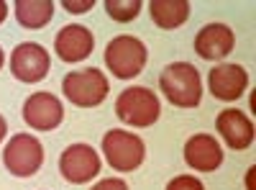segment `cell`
<instances>
[{"label": "cell", "instance_id": "3957f363", "mask_svg": "<svg viewBox=\"0 0 256 190\" xmlns=\"http://www.w3.org/2000/svg\"><path fill=\"white\" fill-rule=\"evenodd\" d=\"M146 47L144 41L136 36H116L108 47H105V67H108L118 80H131L136 75H141V70L146 67Z\"/></svg>", "mask_w": 256, "mask_h": 190}, {"label": "cell", "instance_id": "cb8c5ba5", "mask_svg": "<svg viewBox=\"0 0 256 190\" xmlns=\"http://www.w3.org/2000/svg\"><path fill=\"white\" fill-rule=\"evenodd\" d=\"M3 62H6V54H3V47H0V67H3Z\"/></svg>", "mask_w": 256, "mask_h": 190}, {"label": "cell", "instance_id": "30bf717a", "mask_svg": "<svg viewBox=\"0 0 256 190\" xmlns=\"http://www.w3.org/2000/svg\"><path fill=\"white\" fill-rule=\"evenodd\" d=\"M92 47H95V36L88 26H80V24H70L64 26L56 39H54V49L59 54L62 62L67 65H74V62H82L92 54Z\"/></svg>", "mask_w": 256, "mask_h": 190}, {"label": "cell", "instance_id": "9c48e42d", "mask_svg": "<svg viewBox=\"0 0 256 190\" xmlns=\"http://www.w3.org/2000/svg\"><path fill=\"white\" fill-rule=\"evenodd\" d=\"M64 118V105L52 93H34L24 103V121L36 131H52Z\"/></svg>", "mask_w": 256, "mask_h": 190}, {"label": "cell", "instance_id": "44dd1931", "mask_svg": "<svg viewBox=\"0 0 256 190\" xmlns=\"http://www.w3.org/2000/svg\"><path fill=\"white\" fill-rule=\"evenodd\" d=\"M6 16H8V3H6V0H0V24L6 21Z\"/></svg>", "mask_w": 256, "mask_h": 190}, {"label": "cell", "instance_id": "5bb4252c", "mask_svg": "<svg viewBox=\"0 0 256 190\" xmlns=\"http://www.w3.org/2000/svg\"><path fill=\"white\" fill-rule=\"evenodd\" d=\"M233 44H236V36L226 24L202 26L195 36V52L202 59H223L226 54L233 52Z\"/></svg>", "mask_w": 256, "mask_h": 190}, {"label": "cell", "instance_id": "4fadbf2b", "mask_svg": "<svg viewBox=\"0 0 256 190\" xmlns=\"http://www.w3.org/2000/svg\"><path fill=\"white\" fill-rule=\"evenodd\" d=\"M216 129L226 139L228 149H248L254 141V123L244 111L226 108L216 118Z\"/></svg>", "mask_w": 256, "mask_h": 190}, {"label": "cell", "instance_id": "7402d4cb", "mask_svg": "<svg viewBox=\"0 0 256 190\" xmlns=\"http://www.w3.org/2000/svg\"><path fill=\"white\" fill-rule=\"evenodd\" d=\"M6 131H8V126H6V118H3V116H0V141H3V139H6Z\"/></svg>", "mask_w": 256, "mask_h": 190}, {"label": "cell", "instance_id": "277c9868", "mask_svg": "<svg viewBox=\"0 0 256 190\" xmlns=\"http://www.w3.org/2000/svg\"><path fill=\"white\" fill-rule=\"evenodd\" d=\"M102 154L108 159V164L118 172H134L144 164L146 159V146L144 139L123 131V129H110L102 136Z\"/></svg>", "mask_w": 256, "mask_h": 190}, {"label": "cell", "instance_id": "ba28073f", "mask_svg": "<svg viewBox=\"0 0 256 190\" xmlns=\"http://www.w3.org/2000/svg\"><path fill=\"white\" fill-rule=\"evenodd\" d=\"M59 172L70 182H90L100 172V154L90 144H72L59 157Z\"/></svg>", "mask_w": 256, "mask_h": 190}, {"label": "cell", "instance_id": "7a4b0ae2", "mask_svg": "<svg viewBox=\"0 0 256 190\" xmlns=\"http://www.w3.org/2000/svg\"><path fill=\"white\" fill-rule=\"evenodd\" d=\"M159 113H162V103H159L156 93L144 85L126 88L116 100V116L128 126H136V129L156 123Z\"/></svg>", "mask_w": 256, "mask_h": 190}, {"label": "cell", "instance_id": "7c38bea8", "mask_svg": "<svg viewBox=\"0 0 256 190\" xmlns=\"http://www.w3.org/2000/svg\"><path fill=\"white\" fill-rule=\"evenodd\" d=\"M208 88L218 100H238L248 88V75L241 65H220L208 75Z\"/></svg>", "mask_w": 256, "mask_h": 190}, {"label": "cell", "instance_id": "603a6c76", "mask_svg": "<svg viewBox=\"0 0 256 190\" xmlns=\"http://www.w3.org/2000/svg\"><path fill=\"white\" fill-rule=\"evenodd\" d=\"M254 170H256V167H251V170H248V177H246V187H248V190H254Z\"/></svg>", "mask_w": 256, "mask_h": 190}, {"label": "cell", "instance_id": "2e32d148", "mask_svg": "<svg viewBox=\"0 0 256 190\" xmlns=\"http://www.w3.org/2000/svg\"><path fill=\"white\" fill-rule=\"evenodd\" d=\"M54 16L52 0H18L16 3V18L24 29H44Z\"/></svg>", "mask_w": 256, "mask_h": 190}, {"label": "cell", "instance_id": "8992f818", "mask_svg": "<svg viewBox=\"0 0 256 190\" xmlns=\"http://www.w3.org/2000/svg\"><path fill=\"white\" fill-rule=\"evenodd\" d=\"M6 170L16 177H31L44 164V146L31 134H16L3 149Z\"/></svg>", "mask_w": 256, "mask_h": 190}, {"label": "cell", "instance_id": "52a82bcc", "mask_svg": "<svg viewBox=\"0 0 256 190\" xmlns=\"http://www.w3.org/2000/svg\"><path fill=\"white\" fill-rule=\"evenodd\" d=\"M49 67H52V59H49V52L36 44V41H24L18 44L10 54V72L16 80L20 82H41L46 75H49Z\"/></svg>", "mask_w": 256, "mask_h": 190}, {"label": "cell", "instance_id": "ac0fdd59", "mask_svg": "<svg viewBox=\"0 0 256 190\" xmlns=\"http://www.w3.org/2000/svg\"><path fill=\"white\" fill-rule=\"evenodd\" d=\"M166 190H205V185L195 175H180L174 180H169Z\"/></svg>", "mask_w": 256, "mask_h": 190}, {"label": "cell", "instance_id": "8fae6325", "mask_svg": "<svg viewBox=\"0 0 256 190\" xmlns=\"http://www.w3.org/2000/svg\"><path fill=\"white\" fill-rule=\"evenodd\" d=\"M184 162L198 172H216L223 164V149L216 136L195 134L184 141Z\"/></svg>", "mask_w": 256, "mask_h": 190}, {"label": "cell", "instance_id": "5b68a950", "mask_svg": "<svg viewBox=\"0 0 256 190\" xmlns=\"http://www.w3.org/2000/svg\"><path fill=\"white\" fill-rule=\"evenodd\" d=\"M62 90L67 95V100H72L80 108H95L105 100L110 85L105 80L102 70L98 67H88V70H74L62 80Z\"/></svg>", "mask_w": 256, "mask_h": 190}, {"label": "cell", "instance_id": "ffe728a7", "mask_svg": "<svg viewBox=\"0 0 256 190\" xmlns=\"http://www.w3.org/2000/svg\"><path fill=\"white\" fill-rule=\"evenodd\" d=\"M90 190H128V185L123 180H118V177H105L98 185H92Z\"/></svg>", "mask_w": 256, "mask_h": 190}, {"label": "cell", "instance_id": "e0dca14e", "mask_svg": "<svg viewBox=\"0 0 256 190\" xmlns=\"http://www.w3.org/2000/svg\"><path fill=\"white\" fill-rule=\"evenodd\" d=\"M105 11H108V16L113 21H118V24H128V21H134L138 13H141V0H105Z\"/></svg>", "mask_w": 256, "mask_h": 190}, {"label": "cell", "instance_id": "6da1fadb", "mask_svg": "<svg viewBox=\"0 0 256 190\" xmlns=\"http://www.w3.org/2000/svg\"><path fill=\"white\" fill-rule=\"evenodd\" d=\"M164 98L177 108H198L202 100V77L190 62H172L159 75Z\"/></svg>", "mask_w": 256, "mask_h": 190}, {"label": "cell", "instance_id": "9a60e30c", "mask_svg": "<svg viewBox=\"0 0 256 190\" xmlns=\"http://www.w3.org/2000/svg\"><path fill=\"white\" fill-rule=\"evenodd\" d=\"M148 13H152L154 24L159 29H180L190 18V3L187 0H152L148 3Z\"/></svg>", "mask_w": 256, "mask_h": 190}, {"label": "cell", "instance_id": "d6986e66", "mask_svg": "<svg viewBox=\"0 0 256 190\" xmlns=\"http://www.w3.org/2000/svg\"><path fill=\"white\" fill-rule=\"evenodd\" d=\"M62 6L70 13H88L95 6V0H62Z\"/></svg>", "mask_w": 256, "mask_h": 190}]
</instances>
